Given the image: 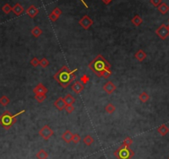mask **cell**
I'll return each instance as SVG.
<instances>
[{"mask_svg":"<svg viewBox=\"0 0 169 159\" xmlns=\"http://www.w3.org/2000/svg\"><path fill=\"white\" fill-rule=\"evenodd\" d=\"M89 68L100 78H108L112 74L111 64L101 54L97 56L89 63Z\"/></svg>","mask_w":169,"mask_h":159,"instance_id":"1","label":"cell"},{"mask_svg":"<svg viewBox=\"0 0 169 159\" xmlns=\"http://www.w3.org/2000/svg\"><path fill=\"white\" fill-rule=\"evenodd\" d=\"M77 68H75L74 70H70L66 65L62 66V68L54 74L53 78L63 88H66L69 85L76 79V73L77 72Z\"/></svg>","mask_w":169,"mask_h":159,"instance_id":"2","label":"cell"},{"mask_svg":"<svg viewBox=\"0 0 169 159\" xmlns=\"http://www.w3.org/2000/svg\"><path fill=\"white\" fill-rule=\"evenodd\" d=\"M25 112V110H22L20 112H17L16 114L13 115L9 111L6 110L2 113L0 116V125L4 128L5 130H9L17 122V118L19 116H20L22 113Z\"/></svg>","mask_w":169,"mask_h":159,"instance_id":"3","label":"cell"},{"mask_svg":"<svg viewBox=\"0 0 169 159\" xmlns=\"http://www.w3.org/2000/svg\"><path fill=\"white\" fill-rule=\"evenodd\" d=\"M134 152L129 147L121 145L114 153V157L118 159H131L134 156Z\"/></svg>","mask_w":169,"mask_h":159,"instance_id":"4","label":"cell"},{"mask_svg":"<svg viewBox=\"0 0 169 159\" xmlns=\"http://www.w3.org/2000/svg\"><path fill=\"white\" fill-rule=\"evenodd\" d=\"M39 135L41 136V137L45 140H48L50 139L51 137L54 134V131L48 125H45L41 127V129L39 130Z\"/></svg>","mask_w":169,"mask_h":159,"instance_id":"5","label":"cell"},{"mask_svg":"<svg viewBox=\"0 0 169 159\" xmlns=\"http://www.w3.org/2000/svg\"><path fill=\"white\" fill-rule=\"evenodd\" d=\"M155 33L162 40H165L169 36V30L168 26L165 25L164 24H161L159 27L156 29Z\"/></svg>","mask_w":169,"mask_h":159,"instance_id":"6","label":"cell"},{"mask_svg":"<svg viewBox=\"0 0 169 159\" xmlns=\"http://www.w3.org/2000/svg\"><path fill=\"white\" fill-rule=\"evenodd\" d=\"M94 24V21L92 20L88 15L83 16L81 19L79 20V24L85 30H88Z\"/></svg>","mask_w":169,"mask_h":159,"instance_id":"7","label":"cell"},{"mask_svg":"<svg viewBox=\"0 0 169 159\" xmlns=\"http://www.w3.org/2000/svg\"><path fill=\"white\" fill-rule=\"evenodd\" d=\"M103 90L105 91L106 94H112L114 91L116 90V86L113 82L108 81L104 86H103Z\"/></svg>","mask_w":169,"mask_h":159,"instance_id":"8","label":"cell"},{"mask_svg":"<svg viewBox=\"0 0 169 159\" xmlns=\"http://www.w3.org/2000/svg\"><path fill=\"white\" fill-rule=\"evenodd\" d=\"M66 106V104L65 103L64 98H62V97H59V98H57L55 102H54V107H55L57 110H59V111L64 110Z\"/></svg>","mask_w":169,"mask_h":159,"instance_id":"9","label":"cell"},{"mask_svg":"<svg viewBox=\"0 0 169 159\" xmlns=\"http://www.w3.org/2000/svg\"><path fill=\"white\" fill-rule=\"evenodd\" d=\"M26 14H28L31 19H34L37 14H39V9L36 8L34 5H31L26 10Z\"/></svg>","mask_w":169,"mask_h":159,"instance_id":"10","label":"cell"},{"mask_svg":"<svg viewBox=\"0 0 169 159\" xmlns=\"http://www.w3.org/2000/svg\"><path fill=\"white\" fill-rule=\"evenodd\" d=\"M32 92L35 94H46L48 92V89L46 88V87L42 83H38V84L33 88Z\"/></svg>","mask_w":169,"mask_h":159,"instance_id":"11","label":"cell"},{"mask_svg":"<svg viewBox=\"0 0 169 159\" xmlns=\"http://www.w3.org/2000/svg\"><path fill=\"white\" fill-rule=\"evenodd\" d=\"M84 84L81 81H76L74 84L71 85V89L76 94H81L84 89Z\"/></svg>","mask_w":169,"mask_h":159,"instance_id":"12","label":"cell"},{"mask_svg":"<svg viewBox=\"0 0 169 159\" xmlns=\"http://www.w3.org/2000/svg\"><path fill=\"white\" fill-rule=\"evenodd\" d=\"M72 136H73V133L70 130H66L65 131L62 135H61V139L64 141L66 143H71L72 142Z\"/></svg>","mask_w":169,"mask_h":159,"instance_id":"13","label":"cell"},{"mask_svg":"<svg viewBox=\"0 0 169 159\" xmlns=\"http://www.w3.org/2000/svg\"><path fill=\"white\" fill-rule=\"evenodd\" d=\"M134 58L135 59L138 60V62H143L147 58V53L143 50L139 49L138 51H137L134 54Z\"/></svg>","mask_w":169,"mask_h":159,"instance_id":"14","label":"cell"},{"mask_svg":"<svg viewBox=\"0 0 169 159\" xmlns=\"http://www.w3.org/2000/svg\"><path fill=\"white\" fill-rule=\"evenodd\" d=\"M157 131L162 137H164L169 132V128L166 124H162L157 128Z\"/></svg>","mask_w":169,"mask_h":159,"instance_id":"15","label":"cell"},{"mask_svg":"<svg viewBox=\"0 0 169 159\" xmlns=\"http://www.w3.org/2000/svg\"><path fill=\"white\" fill-rule=\"evenodd\" d=\"M12 11L14 12V14H15V15H17V16H20V15L23 14V12H24V9H23V7L22 6V5L18 3V4H16L14 5V7H13Z\"/></svg>","mask_w":169,"mask_h":159,"instance_id":"16","label":"cell"},{"mask_svg":"<svg viewBox=\"0 0 169 159\" xmlns=\"http://www.w3.org/2000/svg\"><path fill=\"white\" fill-rule=\"evenodd\" d=\"M158 10L162 14H166L169 11V6L166 3H162L158 7Z\"/></svg>","mask_w":169,"mask_h":159,"instance_id":"17","label":"cell"},{"mask_svg":"<svg viewBox=\"0 0 169 159\" xmlns=\"http://www.w3.org/2000/svg\"><path fill=\"white\" fill-rule=\"evenodd\" d=\"M48 156L49 155L46 151H45L44 149H41L37 152V153L36 154V158L37 159H47Z\"/></svg>","mask_w":169,"mask_h":159,"instance_id":"18","label":"cell"},{"mask_svg":"<svg viewBox=\"0 0 169 159\" xmlns=\"http://www.w3.org/2000/svg\"><path fill=\"white\" fill-rule=\"evenodd\" d=\"M131 22H132V24H133L134 26L138 27V26H140V25L143 24V19H142V18L139 16V15L136 14V15L132 19Z\"/></svg>","mask_w":169,"mask_h":159,"instance_id":"19","label":"cell"},{"mask_svg":"<svg viewBox=\"0 0 169 159\" xmlns=\"http://www.w3.org/2000/svg\"><path fill=\"white\" fill-rule=\"evenodd\" d=\"M31 33L32 34V36L35 37H39L42 34V30L39 28L38 26H35L34 28H32Z\"/></svg>","mask_w":169,"mask_h":159,"instance_id":"20","label":"cell"},{"mask_svg":"<svg viewBox=\"0 0 169 159\" xmlns=\"http://www.w3.org/2000/svg\"><path fill=\"white\" fill-rule=\"evenodd\" d=\"M64 101L66 105H73V103L76 102V98L71 94H67L64 98Z\"/></svg>","mask_w":169,"mask_h":159,"instance_id":"21","label":"cell"},{"mask_svg":"<svg viewBox=\"0 0 169 159\" xmlns=\"http://www.w3.org/2000/svg\"><path fill=\"white\" fill-rule=\"evenodd\" d=\"M149 98H150V97H149V95L147 94L146 92H143L142 94H139V96H138V99L141 101L142 103H147L148 100H149Z\"/></svg>","mask_w":169,"mask_h":159,"instance_id":"22","label":"cell"},{"mask_svg":"<svg viewBox=\"0 0 169 159\" xmlns=\"http://www.w3.org/2000/svg\"><path fill=\"white\" fill-rule=\"evenodd\" d=\"M115 110H116V108H115V106H114L113 103H108L107 105H106V107H105V112H108L109 114H112V113H114L115 112Z\"/></svg>","mask_w":169,"mask_h":159,"instance_id":"23","label":"cell"},{"mask_svg":"<svg viewBox=\"0 0 169 159\" xmlns=\"http://www.w3.org/2000/svg\"><path fill=\"white\" fill-rule=\"evenodd\" d=\"M94 138L91 135H86L83 138V142L87 146H91L94 142Z\"/></svg>","mask_w":169,"mask_h":159,"instance_id":"24","label":"cell"},{"mask_svg":"<svg viewBox=\"0 0 169 159\" xmlns=\"http://www.w3.org/2000/svg\"><path fill=\"white\" fill-rule=\"evenodd\" d=\"M10 103V99L7 96H5V95H3L1 98H0V104L2 105V106H4V107H6V106H8Z\"/></svg>","mask_w":169,"mask_h":159,"instance_id":"25","label":"cell"},{"mask_svg":"<svg viewBox=\"0 0 169 159\" xmlns=\"http://www.w3.org/2000/svg\"><path fill=\"white\" fill-rule=\"evenodd\" d=\"M35 99L37 101V103H43L45 100L46 99V94H35Z\"/></svg>","mask_w":169,"mask_h":159,"instance_id":"26","label":"cell"},{"mask_svg":"<svg viewBox=\"0 0 169 159\" xmlns=\"http://www.w3.org/2000/svg\"><path fill=\"white\" fill-rule=\"evenodd\" d=\"M13 7L9 4H5L3 7H2V11L6 14H9L12 11Z\"/></svg>","mask_w":169,"mask_h":159,"instance_id":"27","label":"cell"},{"mask_svg":"<svg viewBox=\"0 0 169 159\" xmlns=\"http://www.w3.org/2000/svg\"><path fill=\"white\" fill-rule=\"evenodd\" d=\"M133 139L130 137H126L123 141V143H122V145L123 146H126V147H129V146H131L133 144Z\"/></svg>","mask_w":169,"mask_h":159,"instance_id":"28","label":"cell"},{"mask_svg":"<svg viewBox=\"0 0 169 159\" xmlns=\"http://www.w3.org/2000/svg\"><path fill=\"white\" fill-rule=\"evenodd\" d=\"M49 64H50V63H49V61L46 59V58H41V60H40V63H39V65H41V68H45L47 66H49Z\"/></svg>","mask_w":169,"mask_h":159,"instance_id":"29","label":"cell"},{"mask_svg":"<svg viewBox=\"0 0 169 159\" xmlns=\"http://www.w3.org/2000/svg\"><path fill=\"white\" fill-rule=\"evenodd\" d=\"M81 140V136L79 135L78 133H74L73 136H72V142H73L75 144H77Z\"/></svg>","mask_w":169,"mask_h":159,"instance_id":"30","label":"cell"},{"mask_svg":"<svg viewBox=\"0 0 169 159\" xmlns=\"http://www.w3.org/2000/svg\"><path fill=\"white\" fill-rule=\"evenodd\" d=\"M30 63L32 64V66L33 67H37V66L39 65V63H40V60L36 58V57H34V58H32V60L30 61Z\"/></svg>","mask_w":169,"mask_h":159,"instance_id":"31","label":"cell"},{"mask_svg":"<svg viewBox=\"0 0 169 159\" xmlns=\"http://www.w3.org/2000/svg\"><path fill=\"white\" fill-rule=\"evenodd\" d=\"M89 80H90V78H89L86 74H84L83 76H81V78H80V81H81L84 85L86 84L87 83L89 82Z\"/></svg>","mask_w":169,"mask_h":159,"instance_id":"32","label":"cell"},{"mask_svg":"<svg viewBox=\"0 0 169 159\" xmlns=\"http://www.w3.org/2000/svg\"><path fill=\"white\" fill-rule=\"evenodd\" d=\"M48 18H49V19H50L51 22H56V20H58V19H59V17H58V16H56V14H53L52 12H51V13L48 15Z\"/></svg>","mask_w":169,"mask_h":159,"instance_id":"33","label":"cell"},{"mask_svg":"<svg viewBox=\"0 0 169 159\" xmlns=\"http://www.w3.org/2000/svg\"><path fill=\"white\" fill-rule=\"evenodd\" d=\"M65 110L66 111L67 113H71L75 111V107L73 105H66V108H65Z\"/></svg>","mask_w":169,"mask_h":159,"instance_id":"34","label":"cell"},{"mask_svg":"<svg viewBox=\"0 0 169 159\" xmlns=\"http://www.w3.org/2000/svg\"><path fill=\"white\" fill-rule=\"evenodd\" d=\"M163 3L162 0H150V4L152 5H153L154 7H158L161 4Z\"/></svg>","mask_w":169,"mask_h":159,"instance_id":"35","label":"cell"},{"mask_svg":"<svg viewBox=\"0 0 169 159\" xmlns=\"http://www.w3.org/2000/svg\"><path fill=\"white\" fill-rule=\"evenodd\" d=\"M52 13L54 14H56V16H58V17H60V16L61 15V14H62L61 10L59 8H55L54 9L52 10Z\"/></svg>","mask_w":169,"mask_h":159,"instance_id":"36","label":"cell"},{"mask_svg":"<svg viewBox=\"0 0 169 159\" xmlns=\"http://www.w3.org/2000/svg\"><path fill=\"white\" fill-rule=\"evenodd\" d=\"M112 1H113V0H102V2H103V3H104V4H106V5L110 4Z\"/></svg>","mask_w":169,"mask_h":159,"instance_id":"37","label":"cell"},{"mask_svg":"<svg viewBox=\"0 0 169 159\" xmlns=\"http://www.w3.org/2000/svg\"><path fill=\"white\" fill-rule=\"evenodd\" d=\"M80 1H81V2L83 4H84V6H85V7H86V9H88V8H89V7H88V5H87V4L86 3V2H85V1H84V0H80Z\"/></svg>","mask_w":169,"mask_h":159,"instance_id":"38","label":"cell"},{"mask_svg":"<svg viewBox=\"0 0 169 159\" xmlns=\"http://www.w3.org/2000/svg\"><path fill=\"white\" fill-rule=\"evenodd\" d=\"M168 30H169V24H168Z\"/></svg>","mask_w":169,"mask_h":159,"instance_id":"39","label":"cell"},{"mask_svg":"<svg viewBox=\"0 0 169 159\" xmlns=\"http://www.w3.org/2000/svg\"><path fill=\"white\" fill-rule=\"evenodd\" d=\"M168 22H169V19H168Z\"/></svg>","mask_w":169,"mask_h":159,"instance_id":"40","label":"cell"},{"mask_svg":"<svg viewBox=\"0 0 169 159\" xmlns=\"http://www.w3.org/2000/svg\"><path fill=\"white\" fill-rule=\"evenodd\" d=\"M168 159H169V158H168Z\"/></svg>","mask_w":169,"mask_h":159,"instance_id":"41","label":"cell"}]
</instances>
